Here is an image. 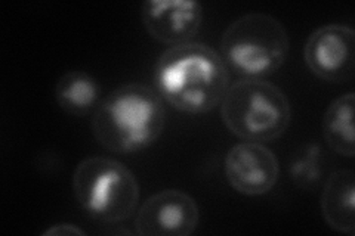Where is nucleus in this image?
<instances>
[{
	"label": "nucleus",
	"instance_id": "1",
	"mask_svg": "<svg viewBox=\"0 0 355 236\" xmlns=\"http://www.w3.org/2000/svg\"><path fill=\"white\" fill-rule=\"evenodd\" d=\"M154 83L162 99L187 114H206L220 105L230 73L220 53L190 42L164 51L154 65Z\"/></svg>",
	"mask_w": 355,
	"mask_h": 236
},
{
	"label": "nucleus",
	"instance_id": "2",
	"mask_svg": "<svg viewBox=\"0 0 355 236\" xmlns=\"http://www.w3.org/2000/svg\"><path fill=\"white\" fill-rule=\"evenodd\" d=\"M91 126L96 142L107 151L135 154L159 140L166 126V108L150 86L126 83L99 102Z\"/></svg>",
	"mask_w": 355,
	"mask_h": 236
},
{
	"label": "nucleus",
	"instance_id": "3",
	"mask_svg": "<svg viewBox=\"0 0 355 236\" xmlns=\"http://www.w3.org/2000/svg\"><path fill=\"white\" fill-rule=\"evenodd\" d=\"M227 129L246 142H270L286 133L292 120L291 100L263 78H241L230 84L220 102Z\"/></svg>",
	"mask_w": 355,
	"mask_h": 236
},
{
	"label": "nucleus",
	"instance_id": "4",
	"mask_svg": "<svg viewBox=\"0 0 355 236\" xmlns=\"http://www.w3.org/2000/svg\"><path fill=\"white\" fill-rule=\"evenodd\" d=\"M73 192L85 215L99 223L128 220L139 201V183L129 167L107 156H89L77 164Z\"/></svg>",
	"mask_w": 355,
	"mask_h": 236
},
{
	"label": "nucleus",
	"instance_id": "5",
	"mask_svg": "<svg viewBox=\"0 0 355 236\" xmlns=\"http://www.w3.org/2000/svg\"><path fill=\"white\" fill-rule=\"evenodd\" d=\"M291 40L286 27L265 12L239 17L220 37V56L244 78L272 75L284 65Z\"/></svg>",
	"mask_w": 355,
	"mask_h": 236
},
{
	"label": "nucleus",
	"instance_id": "6",
	"mask_svg": "<svg viewBox=\"0 0 355 236\" xmlns=\"http://www.w3.org/2000/svg\"><path fill=\"white\" fill-rule=\"evenodd\" d=\"M304 60L314 75L329 83L351 82L355 74V31L333 22L308 36Z\"/></svg>",
	"mask_w": 355,
	"mask_h": 236
},
{
	"label": "nucleus",
	"instance_id": "7",
	"mask_svg": "<svg viewBox=\"0 0 355 236\" xmlns=\"http://www.w3.org/2000/svg\"><path fill=\"white\" fill-rule=\"evenodd\" d=\"M196 199L180 189H163L144 201L135 217V233L142 236H190L198 226Z\"/></svg>",
	"mask_w": 355,
	"mask_h": 236
},
{
	"label": "nucleus",
	"instance_id": "8",
	"mask_svg": "<svg viewBox=\"0 0 355 236\" xmlns=\"http://www.w3.org/2000/svg\"><path fill=\"white\" fill-rule=\"evenodd\" d=\"M224 172L228 183L248 197L268 194L280 176L275 154L261 142H240L225 155Z\"/></svg>",
	"mask_w": 355,
	"mask_h": 236
},
{
	"label": "nucleus",
	"instance_id": "9",
	"mask_svg": "<svg viewBox=\"0 0 355 236\" xmlns=\"http://www.w3.org/2000/svg\"><path fill=\"white\" fill-rule=\"evenodd\" d=\"M147 33L169 46L190 43L203 24V6L196 0H147L141 8Z\"/></svg>",
	"mask_w": 355,
	"mask_h": 236
},
{
	"label": "nucleus",
	"instance_id": "10",
	"mask_svg": "<svg viewBox=\"0 0 355 236\" xmlns=\"http://www.w3.org/2000/svg\"><path fill=\"white\" fill-rule=\"evenodd\" d=\"M320 207L333 230L355 235V174L351 168H339L326 179Z\"/></svg>",
	"mask_w": 355,
	"mask_h": 236
},
{
	"label": "nucleus",
	"instance_id": "11",
	"mask_svg": "<svg viewBox=\"0 0 355 236\" xmlns=\"http://www.w3.org/2000/svg\"><path fill=\"white\" fill-rule=\"evenodd\" d=\"M55 100L67 114L82 117L96 109L101 99V84L86 71L64 73L55 84Z\"/></svg>",
	"mask_w": 355,
	"mask_h": 236
},
{
	"label": "nucleus",
	"instance_id": "12",
	"mask_svg": "<svg viewBox=\"0 0 355 236\" xmlns=\"http://www.w3.org/2000/svg\"><path fill=\"white\" fill-rule=\"evenodd\" d=\"M354 107L355 93L347 92L331 100L323 116V136L329 148L349 158L355 154Z\"/></svg>",
	"mask_w": 355,
	"mask_h": 236
},
{
	"label": "nucleus",
	"instance_id": "13",
	"mask_svg": "<svg viewBox=\"0 0 355 236\" xmlns=\"http://www.w3.org/2000/svg\"><path fill=\"white\" fill-rule=\"evenodd\" d=\"M323 149L317 143H311L293 155L291 177L299 188L313 189L323 177Z\"/></svg>",
	"mask_w": 355,
	"mask_h": 236
},
{
	"label": "nucleus",
	"instance_id": "14",
	"mask_svg": "<svg viewBox=\"0 0 355 236\" xmlns=\"http://www.w3.org/2000/svg\"><path fill=\"white\" fill-rule=\"evenodd\" d=\"M43 236H71V235H86V232L83 229H80L76 224H70V223H60V224H53V226L48 228L46 230L42 232Z\"/></svg>",
	"mask_w": 355,
	"mask_h": 236
}]
</instances>
